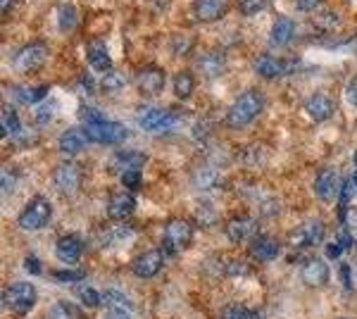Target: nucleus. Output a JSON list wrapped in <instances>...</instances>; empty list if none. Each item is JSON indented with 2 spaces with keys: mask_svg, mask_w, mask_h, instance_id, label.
<instances>
[{
  "mask_svg": "<svg viewBox=\"0 0 357 319\" xmlns=\"http://www.w3.org/2000/svg\"><path fill=\"white\" fill-rule=\"evenodd\" d=\"M264 107V96L262 91H245V94H241L238 98L234 101V105L229 107L227 112V124L234 126V129H241V126L250 124L252 119L257 117V114L262 112Z\"/></svg>",
  "mask_w": 357,
  "mask_h": 319,
  "instance_id": "nucleus-1",
  "label": "nucleus"
},
{
  "mask_svg": "<svg viewBox=\"0 0 357 319\" xmlns=\"http://www.w3.org/2000/svg\"><path fill=\"white\" fill-rule=\"evenodd\" d=\"M193 239V229L186 219L174 217L165 224V234H162V246L160 251L165 255H178L181 251H186L188 243Z\"/></svg>",
  "mask_w": 357,
  "mask_h": 319,
  "instance_id": "nucleus-2",
  "label": "nucleus"
},
{
  "mask_svg": "<svg viewBox=\"0 0 357 319\" xmlns=\"http://www.w3.org/2000/svg\"><path fill=\"white\" fill-rule=\"evenodd\" d=\"M36 298H38L36 288L29 281H15L3 291L5 310L15 312V315H26V312L36 305Z\"/></svg>",
  "mask_w": 357,
  "mask_h": 319,
  "instance_id": "nucleus-3",
  "label": "nucleus"
},
{
  "mask_svg": "<svg viewBox=\"0 0 357 319\" xmlns=\"http://www.w3.org/2000/svg\"><path fill=\"white\" fill-rule=\"evenodd\" d=\"M50 217H53V205H50V200L43 198V195H36V198L20 212L17 222H20V226L24 231H38L50 222Z\"/></svg>",
  "mask_w": 357,
  "mask_h": 319,
  "instance_id": "nucleus-4",
  "label": "nucleus"
},
{
  "mask_svg": "<svg viewBox=\"0 0 357 319\" xmlns=\"http://www.w3.org/2000/svg\"><path fill=\"white\" fill-rule=\"evenodd\" d=\"M84 133L89 141L93 143H119L129 136L124 124L119 121H112V119H102V121H96V124H84Z\"/></svg>",
  "mask_w": 357,
  "mask_h": 319,
  "instance_id": "nucleus-5",
  "label": "nucleus"
},
{
  "mask_svg": "<svg viewBox=\"0 0 357 319\" xmlns=\"http://www.w3.org/2000/svg\"><path fill=\"white\" fill-rule=\"evenodd\" d=\"M176 124V114L160 107H143L138 110V126L146 131H165Z\"/></svg>",
  "mask_w": 357,
  "mask_h": 319,
  "instance_id": "nucleus-6",
  "label": "nucleus"
},
{
  "mask_svg": "<svg viewBox=\"0 0 357 319\" xmlns=\"http://www.w3.org/2000/svg\"><path fill=\"white\" fill-rule=\"evenodd\" d=\"M48 57V48L43 43H29L24 48L17 50L15 55V69L17 72H36Z\"/></svg>",
  "mask_w": 357,
  "mask_h": 319,
  "instance_id": "nucleus-7",
  "label": "nucleus"
},
{
  "mask_svg": "<svg viewBox=\"0 0 357 319\" xmlns=\"http://www.w3.org/2000/svg\"><path fill=\"white\" fill-rule=\"evenodd\" d=\"M341 186H343V181L338 179V172L333 170V167H324V170L317 172L314 193L319 195V200L329 202L336 198V195H341Z\"/></svg>",
  "mask_w": 357,
  "mask_h": 319,
  "instance_id": "nucleus-8",
  "label": "nucleus"
},
{
  "mask_svg": "<svg viewBox=\"0 0 357 319\" xmlns=\"http://www.w3.org/2000/svg\"><path fill=\"white\" fill-rule=\"evenodd\" d=\"M162 262H165L162 251H146L134 258L131 272H134V276H138V279H153L155 274H160Z\"/></svg>",
  "mask_w": 357,
  "mask_h": 319,
  "instance_id": "nucleus-9",
  "label": "nucleus"
},
{
  "mask_svg": "<svg viewBox=\"0 0 357 319\" xmlns=\"http://www.w3.org/2000/svg\"><path fill=\"white\" fill-rule=\"evenodd\" d=\"M321 239H324V224H321L319 219H310V222L301 224L291 234V246L293 248H312V246H319Z\"/></svg>",
  "mask_w": 357,
  "mask_h": 319,
  "instance_id": "nucleus-10",
  "label": "nucleus"
},
{
  "mask_svg": "<svg viewBox=\"0 0 357 319\" xmlns=\"http://www.w3.org/2000/svg\"><path fill=\"white\" fill-rule=\"evenodd\" d=\"M329 267H326V262L321 258H310L305 260V265L301 267V279L305 286L310 288H321L326 281H329Z\"/></svg>",
  "mask_w": 357,
  "mask_h": 319,
  "instance_id": "nucleus-11",
  "label": "nucleus"
},
{
  "mask_svg": "<svg viewBox=\"0 0 357 319\" xmlns=\"http://www.w3.org/2000/svg\"><path fill=\"white\" fill-rule=\"evenodd\" d=\"M136 89L141 91L143 96H158L160 91L165 89V69L148 65L138 72L136 77Z\"/></svg>",
  "mask_w": 357,
  "mask_h": 319,
  "instance_id": "nucleus-12",
  "label": "nucleus"
},
{
  "mask_svg": "<svg viewBox=\"0 0 357 319\" xmlns=\"http://www.w3.org/2000/svg\"><path fill=\"white\" fill-rule=\"evenodd\" d=\"M136 210V200L131 193L126 191H117V193L110 195V202H107V214L114 219V222H124L126 217H131Z\"/></svg>",
  "mask_w": 357,
  "mask_h": 319,
  "instance_id": "nucleus-13",
  "label": "nucleus"
},
{
  "mask_svg": "<svg viewBox=\"0 0 357 319\" xmlns=\"http://www.w3.org/2000/svg\"><path fill=\"white\" fill-rule=\"evenodd\" d=\"M193 15L200 22H217L227 15V0H193Z\"/></svg>",
  "mask_w": 357,
  "mask_h": 319,
  "instance_id": "nucleus-14",
  "label": "nucleus"
},
{
  "mask_svg": "<svg viewBox=\"0 0 357 319\" xmlns=\"http://www.w3.org/2000/svg\"><path fill=\"white\" fill-rule=\"evenodd\" d=\"M84 253V241L77 234H67L55 243V255L67 265H74Z\"/></svg>",
  "mask_w": 357,
  "mask_h": 319,
  "instance_id": "nucleus-15",
  "label": "nucleus"
},
{
  "mask_svg": "<svg viewBox=\"0 0 357 319\" xmlns=\"http://www.w3.org/2000/svg\"><path fill=\"white\" fill-rule=\"evenodd\" d=\"M281 253L279 241L272 239V236H255L250 243V255L257 260V262H269V260H276Z\"/></svg>",
  "mask_w": 357,
  "mask_h": 319,
  "instance_id": "nucleus-16",
  "label": "nucleus"
},
{
  "mask_svg": "<svg viewBox=\"0 0 357 319\" xmlns=\"http://www.w3.org/2000/svg\"><path fill=\"white\" fill-rule=\"evenodd\" d=\"M255 72L260 74L264 79H276V77H284L286 72H289V67H286L284 60H279V57L269 55V53H262L255 57Z\"/></svg>",
  "mask_w": 357,
  "mask_h": 319,
  "instance_id": "nucleus-17",
  "label": "nucleus"
},
{
  "mask_svg": "<svg viewBox=\"0 0 357 319\" xmlns=\"http://www.w3.org/2000/svg\"><path fill=\"white\" fill-rule=\"evenodd\" d=\"M333 107L336 105H333V101L326 94H314L305 103V110H307V114L314 121H326L333 114Z\"/></svg>",
  "mask_w": 357,
  "mask_h": 319,
  "instance_id": "nucleus-18",
  "label": "nucleus"
},
{
  "mask_svg": "<svg viewBox=\"0 0 357 319\" xmlns=\"http://www.w3.org/2000/svg\"><path fill=\"white\" fill-rule=\"evenodd\" d=\"M255 231H257V222L252 217H234L227 224V236L234 243L250 239V236H255Z\"/></svg>",
  "mask_w": 357,
  "mask_h": 319,
  "instance_id": "nucleus-19",
  "label": "nucleus"
},
{
  "mask_svg": "<svg viewBox=\"0 0 357 319\" xmlns=\"http://www.w3.org/2000/svg\"><path fill=\"white\" fill-rule=\"evenodd\" d=\"M79 170L72 165V162H65V165H60L53 174V181L55 186L62 191V193H72L74 188L79 186Z\"/></svg>",
  "mask_w": 357,
  "mask_h": 319,
  "instance_id": "nucleus-20",
  "label": "nucleus"
},
{
  "mask_svg": "<svg viewBox=\"0 0 357 319\" xmlns=\"http://www.w3.org/2000/svg\"><path fill=\"white\" fill-rule=\"evenodd\" d=\"M86 57H89V65L96 69V72H110L112 69V60L110 53H107L105 43L102 40H93L86 50Z\"/></svg>",
  "mask_w": 357,
  "mask_h": 319,
  "instance_id": "nucleus-21",
  "label": "nucleus"
},
{
  "mask_svg": "<svg viewBox=\"0 0 357 319\" xmlns=\"http://www.w3.org/2000/svg\"><path fill=\"white\" fill-rule=\"evenodd\" d=\"M146 165V155L136 153V150H122L112 158V170L117 174L131 172V170H141Z\"/></svg>",
  "mask_w": 357,
  "mask_h": 319,
  "instance_id": "nucleus-22",
  "label": "nucleus"
},
{
  "mask_svg": "<svg viewBox=\"0 0 357 319\" xmlns=\"http://www.w3.org/2000/svg\"><path fill=\"white\" fill-rule=\"evenodd\" d=\"M86 133H84V129H67L65 133L60 136V150L65 155H77V153H82L84 150V146H86Z\"/></svg>",
  "mask_w": 357,
  "mask_h": 319,
  "instance_id": "nucleus-23",
  "label": "nucleus"
},
{
  "mask_svg": "<svg viewBox=\"0 0 357 319\" xmlns=\"http://www.w3.org/2000/svg\"><path fill=\"white\" fill-rule=\"evenodd\" d=\"M293 34H296V24L289 20V17H276L274 24H272V34H269V38H272L274 45H286L289 40L293 38Z\"/></svg>",
  "mask_w": 357,
  "mask_h": 319,
  "instance_id": "nucleus-24",
  "label": "nucleus"
},
{
  "mask_svg": "<svg viewBox=\"0 0 357 319\" xmlns=\"http://www.w3.org/2000/svg\"><path fill=\"white\" fill-rule=\"evenodd\" d=\"M15 96L20 103L38 105V103H43L45 96H48V86H20V89L15 91Z\"/></svg>",
  "mask_w": 357,
  "mask_h": 319,
  "instance_id": "nucleus-25",
  "label": "nucleus"
},
{
  "mask_svg": "<svg viewBox=\"0 0 357 319\" xmlns=\"http://www.w3.org/2000/svg\"><path fill=\"white\" fill-rule=\"evenodd\" d=\"M220 319H262V315L260 310H250V307L241 303H231L220 312Z\"/></svg>",
  "mask_w": 357,
  "mask_h": 319,
  "instance_id": "nucleus-26",
  "label": "nucleus"
},
{
  "mask_svg": "<svg viewBox=\"0 0 357 319\" xmlns=\"http://www.w3.org/2000/svg\"><path fill=\"white\" fill-rule=\"evenodd\" d=\"M195 91V79L191 72H178L174 74V94L176 98H181V101H186V98H191Z\"/></svg>",
  "mask_w": 357,
  "mask_h": 319,
  "instance_id": "nucleus-27",
  "label": "nucleus"
},
{
  "mask_svg": "<svg viewBox=\"0 0 357 319\" xmlns=\"http://www.w3.org/2000/svg\"><path fill=\"white\" fill-rule=\"evenodd\" d=\"M48 319H84V315L79 312V307H74L72 303H67V300H60V303H55L50 307Z\"/></svg>",
  "mask_w": 357,
  "mask_h": 319,
  "instance_id": "nucleus-28",
  "label": "nucleus"
},
{
  "mask_svg": "<svg viewBox=\"0 0 357 319\" xmlns=\"http://www.w3.org/2000/svg\"><path fill=\"white\" fill-rule=\"evenodd\" d=\"M0 119H3V138H10V136H15V133H20L22 124H20V117H17V112L13 107L5 105Z\"/></svg>",
  "mask_w": 357,
  "mask_h": 319,
  "instance_id": "nucleus-29",
  "label": "nucleus"
},
{
  "mask_svg": "<svg viewBox=\"0 0 357 319\" xmlns=\"http://www.w3.org/2000/svg\"><path fill=\"white\" fill-rule=\"evenodd\" d=\"M126 84V77L122 72H114V69H110V72H105V77H102L100 81V89L105 91V94H114V91H119L122 86Z\"/></svg>",
  "mask_w": 357,
  "mask_h": 319,
  "instance_id": "nucleus-30",
  "label": "nucleus"
},
{
  "mask_svg": "<svg viewBox=\"0 0 357 319\" xmlns=\"http://www.w3.org/2000/svg\"><path fill=\"white\" fill-rule=\"evenodd\" d=\"M131 234H134L131 226H114V229H107L105 234H102V243H105V246H114V243L126 241Z\"/></svg>",
  "mask_w": 357,
  "mask_h": 319,
  "instance_id": "nucleus-31",
  "label": "nucleus"
},
{
  "mask_svg": "<svg viewBox=\"0 0 357 319\" xmlns=\"http://www.w3.org/2000/svg\"><path fill=\"white\" fill-rule=\"evenodd\" d=\"M102 303H105V307H131L129 295L119 291V288H110V291L102 293Z\"/></svg>",
  "mask_w": 357,
  "mask_h": 319,
  "instance_id": "nucleus-32",
  "label": "nucleus"
},
{
  "mask_svg": "<svg viewBox=\"0 0 357 319\" xmlns=\"http://www.w3.org/2000/svg\"><path fill=\"white\" fill-rule=\"evenodd\" d=\"M200 67H203L205 74L215 77V74H220L224 69V57L220 53H210V55H205L203 60H200Z\"/></svg>",
  "mask_w": 357,
  "mask_h": 319,
  "instance_id": "nucleus-33",
  "label": "nucleus"
},
{
  "mask_svg": "<svg viewBox=\"0 0 357 319\" xmlns=\"http://www.w3.org/2000/svg\"><path fill=\"white\" fill-rule=\"evenodd\" d=\"M57 22H60L62 31L74 29V24H77V10H74L72 5H60V10H57Z\"/></svg>",
  "mask_w": 357,
  "mask_h": 319,
  "instance_id": "nucleus-34",
  "label": "nucleus"
},
{
  "mask_svg": "<svg viewBox=\"0 0 357 319\" xmlns=\"http://www.w3.org/2000/svg\"><path fill=\"white\" fill-rule=\"evenodd\" d=\"M343 231L348 234V239L357 243V207H348L343 212Z\"/></svg>",
  "mask_w": 357,
  "mask_h": 319,
  "instance_id": "nucleus-35",
  "label": "nucleus"
},
{
  "mask_svg": "<svg viewBox=\"0 0 357 319\" xmlns=\"http://www.w3.org/2000/svg\"><path fill=\"white\" fill-rule=\"evenodd\" d=\"M77 293H79V300H82L86 307H96L102 303V293H98L96 288H91V286H82Z\"/></svg>",
  "mask_w": 357,
  "mask_h": 319,
  "instance_id": "nucleus-36",
  "label": "nucleus"
},
{
  "mask_svg": "<svg viewBox=\"0 0 357 319\" xmlns=\"http://www.w3.org/2000/svg\"><path fill=\"white\" fill-rule=\"evenodd\" d=\"M238 8L243 15L252 17V15H260L267 8V0H238Z\"/></svg>",
  "mask_w": 357,
  "mask_h": 319,
  "instance_id": "nucleus-37",
  "label": "nucleus"
},
{
  "mask_svg": "<svg viewBox=\"0 0 357 319\" xmlns=\"http://www.w3.org/2000/svg\"><path fill=\"white\" fill-rule=\"evenodd\" d=\"M119 177H122V184L126 188H138V186H141V170L124 172V174H119Z\"/></svg>",
  "mask_w": 357,
  "mask_h": 319,
  "instance_id": "nucleus-38",
  "label": "nucleus"
},
{
  "mask_svg": "<svg viewBox=\"0 0 357 319\" xmlns=\"http://www.w3.org/2000/svg\"><path fill=\"white\" fill-rule=\"evenodd\" d=\"M355 191H357V186H355V179H353V177L345 179L343 186H341V202H343V205H348V202L353 200Z\"/></svg>",
  "mask_w": 357,
  "mask_h": 319,
  "instance_id": "nucleus-39",
  "label": "nucleus"
},
{
  "mask_svg": "<svg viewBox=\"0 0 357 319\" xmlns=\"http://www.w3.org/2000/svg\"><path fill=\"white\" fill-rule=\"evenodd\" d=\"M105 319H131V307H107Z\"/></svg>",
  "mask_w": 357,
  "mask_h": 319,
  "instance_id": "nucleus-40",
  "label": "nucleus"
},
{
  "mask_svg": "<svg viewBox=\"0 0 357 319\" xmlns=\"http://www.w3.org/2000/svg\"><path fill=\"white\" fill-rule=\"evenodd\" d=\"M53 276L57 281H82L84 279V272H53Z\"/></svg>",
  "mask_w": 357,
  "mask_h": 319,
  "instance_id": "nucleus-41",
  "label": "nucleus"
},
{
  "mask_svg": "<svg viewBox=\"0 0 357 319\" xmlns=\"http://www.w3.org/2000/svg\"><path fill=\"white\" fill-rule=\"evenodd\" d=\"M24 267H26L29 274H41V260H38L36 255H29L24 260Z\"/></svg>",
  "mask_w": 357,
  "mask_h": 319,
  "instance_id": "nucleus-42",
  "label": "nucleus"
},
{
  "mask_svg": "<svg viewBox=\"0 0 357 319\" xmlns=\"http://www.w3.org/2000/svg\"><path fill=\"white\" fill-rule=\"evenodd\" d=\"M53 112H55V105H53V103H50V105H48V103H43V107L36 112V119L41 121V124H45V121L53 117Z\"/></svg>",
  "mask_w": 357,
  "mask_h": 319,
  "instance_id": "nucleus-43",
  "label": "nucleus"
},
{
  "mask_svg": "<svg viewBox=\"0 0 357 319\" xmlns=\"http://www.w3.org/2000/svg\"><path fill=\"white\" fill-rule=\"evenodd\" d=\"M343 243L341 241H333V243H329V246H326V255H329L331 260H338L341 258V253H343Z\"/></svg>",
  "mask_w": 357,
  "mask_h": 319,
  "instance_id": "nucleus-44",
  "label": "nucleus"
},
{
  "mask_svg": "<svg viewBox=\"0 0 357 319\" xmlns=\"http://www.w3.org/2000/svg\"><path fill=\"white\" fill-rule=\"evenodd\" d=\"M296 5H298V10H301V13H310V10L319 8L321 0H296Z\"/></svg>",
  "mask_w": 357,
  "mask_h": 319,
  "instance_id": "nucleus-45",
  "label": "nucleus"
},
{
  "mask_svg": "<svg viewBox=\"0 0 357 319\" xmlns=\"http://www.w3.org/2000/svg\"><path fill=\"white\" fill-rule=\"evenodd\" d=\"M13 174H10L8 170H3V193L5 195H8L10 193V191H13Z\"/></svg>",
  "mask_w": 357,
  "mask_h": 319,
  "instance_id": "nucleus-46",
  "label": "nucleus"
},
{
  "mask_svg": "<svg viewBox=\"0 0 357 319\" xmlns=\"http://www.w3.org/2000/svg\"><path fill=\"white\" fill-rule=\"evenodd\" d=\"M341 274H343V281H345V286L350 288V267H348V265H343V267H341Z\"/></svg>",
  "mask_w": 357,
  "mask_h": 319,
  "instance_id": "nucleus-47",
  "label": "nucleus"
},
{
  "mask_svg": "<svg viewBox=\"0 0 357 319\" xmlns=\"http://www.w3.org/2000/svg\"><path fill=\"white\" fill-rule=\"evenodd\" d=\"M348 98H350V101H353L355 105H357V81H355V84H350V89H348Z\"/></svg>",
  "mask_w": 357,
  "mask_h": 319,
  "instance_id": "nucleus-48",
  "label": "nucleus"
},
{
  "mask_svg": "<svg viewBox=\"0 0 357 319\" xmlns=\"http://www.w3.org/2000/svg\"><path fill=\"white\" fill-rule=\"evenodd\" d=\"M10 8H13V0H3V13H8Z\"/></svg>",
  "mask_w": 357,
  "mask_h": 319,
  "instance_id": "nucleus-49",
  "label": "nucleus"
},
{
  "mask_svg": "<svg viewBox=\"0 0 357 319\" xmlns=\"http://www.w3.org/2000/svg\"><path fill=\"white\" fill-rule=\"evenodd\" d=\"M353 179H355V186H357V172L353 174Z\"/></svg>",
  "mask_w": 357,
  "mask_h": 319,
  "instance_id": "nucleus-50",
  "label": "nucleus"
},
{
  "mask_svg": "<svg viewBox=\"0 0 357 319\" xmlns=\"http://www.w3.org/2000/svg\"><path fill=\"white\" fill-rule=\"evenodd\" d=\"M355 162H357V150H355Z\"/></svg>",
  "mask_w": 357,
  "mask_h": 319,
  "instance_id": "nucleus-51",
  "label": "nucleus"
}]
</instances>
